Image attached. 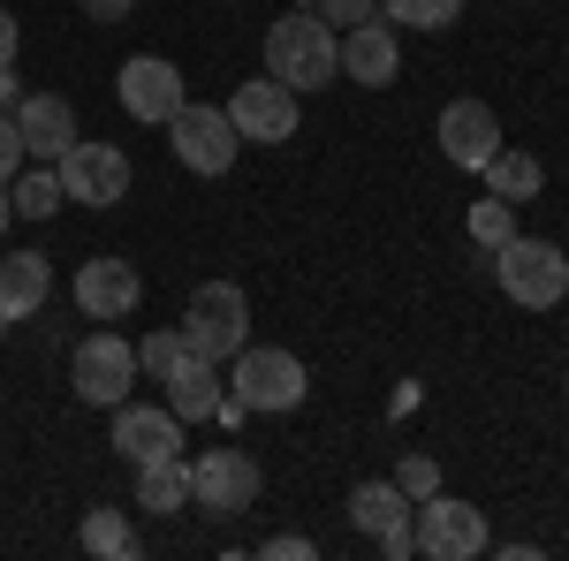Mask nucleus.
<instances>
[{
	"mask_svg": "<svg viewBox=\"0 0 569 561\" xmlns=\"http://www.w3.org/2000/svg\"><path fill=\"white\" fill-rule=\"evenodd\" d=\"M266 77H281L289 91H319L342 77V31L319 8H289L281 23H266Z\"/></svg>",
	"mask_w": 569,
	"mask_h": 561,
	"instance_id": "nucleus-1",
	"label": "nucleus"
},
{
	"mask_svg": "<svg viewBox=\"0 0 569 561\" xmlns=\"http://www.w3.org/2000/svg\"><path fill=\"white\" fill-rule=\"evenodd\" d=\"M228 364H236V372H228V394H236L251 418H289V410H305L311 372H305V357H297V349L243 342Z\"/></svg>",
	"mask_w": 569,
	"mask_h": 561,
	"instance_id": "nucleus-2",
	"label": "nucleus"
},
{
	"mask_svg": "<svg viewBox=\"0 0 569 561\" xmlns=\"http://www.w3.org/2000/svg\"><path fill=\"white\" fill-rule=\"evenodd\" d=\"M493 281H501V297L525 303V311H555L569 297V251L562 243H539V236H509L493 251Z\"/></svg>",
	"mask_w": 569,
	"mask_h": 561,
	"instance_id": "nucleus-3",
	"label": "nucleus"
},
{
	"mask_svg": "<svg viewBox=\"0 0 569 561\" xmlns=\"http://www.w3.org/2000/svg\"><path fill=\"white\" fill-rule=\"evenodd\" d=\"M243 342H251V297L236 281H198L190 289V311H182V349L228 364Z\"/></svg>",
	"mask_w": 569,
	"mask_h": 561,
	"instance_id": "nucleus-4",
	"label": "nucleus"
},
{
	"mask_svg": "<svg viewBox=\"0 0 569 561\" xmlns=\"http://www.w3.org/2000/svg\"><path fill=\"white\" fill-rule=\"evenodd\" d=\"M410 539H418L426 561H479L486 547H493L486 509L479 501H456V493H426V501L410 509Z\"/></svg>",
	"mask_w": 569,
	"mask_h": 561,
	"instance_id": "nucleus-5",
	"label": "nucleus"
},
{
	"mask_svg": "<svg viewBox=\"0 0 569 561\" xmlns=\"http://www.w3.org/2000/svg\"><path fill=\"white\" fill-rule=\"evenodd\" d=\"M168 152H176L190 174H228L236 168V152H243V137H236V122H228V107H198V99H182L176 122H168Z\"/></svg>",
	"mask_w": 569,
	"mask_h": 561,
	"instance_id": "nucleus-6",
	"label": "nucleus"
},
{
	"mask_svg": "<svg viewBox=\"0 0 569 561\" xmlns=\"http://www.w3.org/2000/svg\"><path fill=\"white\" fill-rule=\"evenodd\" d=\"M259 455L251 448H206L198 463H190V501L206 509V517H243L251 501H259Z\"/></svg>",
	"mask_w": 569,
	"mask_h": 561,
	"instance_id": "nucleus-7",
	"label": "nucleus"
},
{
	"mask_svg": "<svg viewBox=\"0 0 569 561\" xmlns=\"http://www.w3.org/2000/svg\"><path fill=\"white\" fill-rule=\"evenodd\" d=\"M69 388H77V402H91V410L130 402V388H137V349L122 342V334H84V342H77V357H69Z\"/></svg>",
	"mask_w": 569,
	"mask_h": 561,
	"instance_id": "nucleus-8",
	"label": "nucleus"
},
{
	"mask_svg": "<svg viewBox=\"0 0 569 561\" xmlns=\"http://www.w3.org/2000/svg\"><path fill=\"white\" fill-rule=\"evenodd\" d=\"M228 122H236L243 144H289L297 122H305V107H297V91L281 77H251V84L228 91Z\"/></svg>",
	"mask_w": 569,
	"mask_h": 561,
	"instance_id": "nucleus-9",
	"label": "nucleus"
},
{
	"mask_svg": "<svg viewBox=\"0 0 569 561\" xmlns=\"http://www.w3.org/2000/svg\"><path fill=\"white\" fill-rule=\"evenodd\" d=\"M114 99H122V114H130V122L168 130V122H176V107L190 99V91H182V69H176V61H160V53H130V61H122V77H114Z\"/></svg>",
	"mask_w": 569,
	"mask_h": 561,
	"instance_id": "nucleus-10",
	"label": "nucleus"
},
{
	"mask_svg": "<svg viewBox=\"0 0 569 561\" xmlns=\"http://www.w3.org/2000/svg\"><path fill=\"white\" fill-rule=\"evenodd\" d=\"M61 198H69V206H122V198H130V152L77 137V144L61 152Z\"/></svg>",
	"mask_w": 569,
	"mask_h": 561,
	"instance_id": "nucleus-11",
	"label": "nucleus"
},
{
	"mask_svg": "<svg viewBox=\"0 0 569 561\" xmlns=\"http://www.w3.org/2000/svg\"><path fill=\"white\" fill-rule=\"evenodd\" d=\"M8 122L23 137V160H39V168H61V152L77 144V107L61 91H23Z\"/></svg>",
	"mask_w": 569,
	"mask_h": 561,
	"instance_id": "nucleus-12",
	"label": "nucleus"
},
{
	"mask_svg": "<svg viewBox=\"0 0 569 561\" xmlns=\"http://www.w3.org/2000/svg\"><path fill=\"white\" fill-rule=\"evenodd\" d=\"M137 303H144V273L130 259H84L77 266V311L84 319L114 327V319H130Z\"/></svg>",
	"mask_w": 569,
	"mask_h": 561,
	"instance_id": "nucleus-13",
	"label": "nucleus"
},
{
	"mask_svg": "<svg viewBox=\"0 0 569 561\" xmlns=\"http://www.w3.org/2000/svg\"><path fill=\"white\" fill-rule=\"evenodd\" d=\"M433 137H440V152H448L456 168L479 174L486 160L501 152V114H493L486 99H448V107H440V130H433Z\"/></svg>",
	"mask_w": 569,
	"mask_h": 561,
	"instance_id": "nucleus-14",
	"label": "nucleus"
},
{
	"mask_svg": "<svg viewBox=\"0 0 569 561\" xmlns=\"http://www.w3.org/2000/svg\"><path fill=\"white\" fill-rule=\"evenodd\" d=\"M114 448L130 463H168V455H182V418L152 410V402H114Z\"/></svg>",
	"mask_w": 569,
	"mask_h": 561,
	"instance_id": "nucleus-15",
	"label": "nucleus"
},
{
	"mask_svg": "<svg viewBox=\"0 0 569 561\" xmlns=\"http://www.w3.org/2000/svg\"><path fill=\"white\" fill-rule=\"evenodd\" d=\"M395 69H402V46H395L388 16H372V23H350V31H342V77H350V84L388 91Z\"/></svg>",
	"mask_w": 569,
	"mask_h": 561,
	"instance_id": "nucleus-16",
	"label": "nucleus"
},
{
	"mask_svg": "<svg viewBox=\"0 0 569 561\" xmlns=\"http://www.w3.org/2000/svg\"><path fill=\"white\" fill-rule=\"evenodd\" d=\"M160 388H168V410H176L182 425H206V418L220 410V388H228V380H220V364H213V357L182 349L176 364L160 372Z\"/></svg>",
	"mask_w": 569,
	"mask_h": 561,
	"instance_id": "nucleus-17",
	"label": "nucleus"
},
{
	"mask_svg": "<svg viewBox=\"0 0 569 561\" xmlns=\"http://www.w3.org/2000/svg\"><path fill=\"white\" fill-rule=\"evenodd\" d=\"M53 297V259L46 251H0V311L8 319H31Z\"/></svg>",
	"mask_w": 569,
	"mask_h": 561,
	"instance_id": "nucleus-18",
	"label": "nucleus"
},
{
	"mask_svg": "<svg viewBox=\"0 0 569 561\" xmlns=\"http://www.w3.org/2000/svg\"><path fill=\"white\" fill-rule=\"evenodd\" d=\"M410 509H418V501H410L395 478H388V485H357V493H350V523L365 531V539H380V531H402V523H410Z\"/></svg>",
	"mask_w": 569,
	"mask_h": 561,
	"instance_id": "nucleus-19",
	"label": "nucleus"
},
{
	"mask_svg": "<svg viewBox=\"0 0 569 561\" xmlns=\"http://www.w3.org/2000/svg\"><path fill=\"white\" fill-rule=\"evenodd\" d=\"M182 501H190V463H182V455H168V463H137V509L182 517Z\"/></svg>",
	"mask_w": 569,
	"mask_h": 561,
	"instance_id": "nucleus-20",
	"label": "nucleus"
},
{
	"mask_svg": "<svg viewBox=\"0 0 569 561\" xmlns=\"http://www.w3.org/2000/svg\"><path fill=\"white\" fill-rule=\"evenodd\" d=\"M479 174H486V190H493V198H509V206H531V198L547 190V168H539L531 152H509V144H501Z\"/></svg>",
	"mask_w": 569,
	"mask_h": 561,
	"instance_id": "nucleus-21",
	"label": "nucleus"
},
{
	"mask_svg": "<svg viewBox=\"0 0 569 561\" xmlns=\"http://www.w3.org/2000/svg\"><path fill=\"white\" fill-rule=\"evenodd\" d=\"M84 554H99V561H137L144 554V539H137V523L122 517V509H84Z\"/></svg>",
	"mask_w": 569,
	"mask_h": 561,
	"instance_id": "nucleus-22",
	"label": "nucleus"
},
{
	"mask_svg": "<svg viewBox=\"0 0 569 561\" xmlns=\"http://www.w3.org/2000/svg\"><path fill=\"white\" fill-rule=\"evenodd\" d=\"M8 198H16V220H53L61 213V168H39L31 160V168L8 182Z\"/></svg>",
	"mask_w": 569,
	"mask_h": 561,
	"instance_id": "nucleus-23",
	"label": "nucleus"
},
{
	"mask_svg": "<svg viewBox=\"0 0 569 561\" xmlns=\"http://www.w3.org/2000/svg\"><path fill=\"white\" fill-rule=\"evenodd\" d=\"M509 236H517V206H509V198H493V190H486L479 206H471V243H479V251H501V243H509Z\"/></svg>",
	"mask_w": 569,
	"mask_h": 561,
	"instance_id": "nucleus-24",
	"label": "nucleus"
},
{
	"mask_svg": "<svg viewBox=\"0 0 569 561\" xmlns=\"http://www.w3.org/2000/svg\"><path fill=\"white\" fill-rule=\"evenodd\" d=\"M388 23H410V31H448L463 16V0H380Z\"/></svg>",
	"mask_w": 569,
	"mask_h": 561,
	"instance_id": "nucleus-25",
	"label": "nucleus"
},
{
	"mask_svg": "<svg viewBox=\"0 0 569 561\" xmlns=\"http://www.w3.org/2000/svg\"><path fill=\"white\" fill-rule=\"evenodd\" d=\"M395 485H402L410 501H426V493H440V463L418 448V455H402V463H395Z\"/></svg>",
	"mask_w": 569,
	"mask_h": 561,
	"instance_id": "nucleus-26",
	"label": "nucleus"
},
{
	"mask_svg": "<svg viewBox=\"0 0 569 561\" xmlns=\"http://www.w3.org/2000/svg\"><path fill=\"white\" fill-rule=\"evenodd\" d=\"M176 357H182V327H160V334H144V349H137V372H152V380H160Z\"/></svg>",
	"mask_w": 569,
	"mask_h": 561,
	"instance_id": "nucleus-27",
	"label": "nucleus"
},
{
	"mask_svg": "<svg viewBox=\"0 0 569 561\" xmlns=\"http://www.w3.org/2000/svg\"><path fill=\"white\" fill-rule=\"evenodd\" d=\"M319 16H327L335 31H350V23H372V16H380V0H319Z\"/></svg>",
	"mask_w": 569,
	"mask_h": 561,
	"instance_id": "nucleus-28",
	"label": "nucleus"
},
{
	"mask_svg": "<svg viewBox=\"0 0 569 561\" xmlns=\"http://www.w3.org/2000/svg\"><path fill=\"white\" fill-rule=\"evenodd\" d=\"M23 168H31V160H23V137H16V122L0 114V182H16Z\"/></svg>",
	"mask_w": 569,
	"mask_h": 561,
	"instance_id": "nucleus-29",
	"label": "nucleus"
},
{
	"mask_svg": "<svg viewBox=\"0 0 569 561\" xmlns=\"http://www.w3.org/2000/svg\"><path fill=\"white\" fill-rule=\"evenodd\" d=\"M259 554H266V561H311V554H319V547H311L305 531H281V539H266Z\"/></svg>",
	"mask_w": 569,
	"mask_h": 561,
	"instance_id": "nucleus-30",
	"label": "nucleus"
},
{
	"mask_svg": "<svg viewBox=\"0 0 569 561\" xmlns=\"http://www.w3.org/2000/svg\"><path fill=\"white\" fill-rule=\"evenodd\" d=\"M77 8H84L91 23H122V16H130L137 0H77Z\"/></svg>",
	"mask_w": 569,
	"mask_h": 561,
	"instance_id": "nucleus-31",
	"label": "nucleus"
},
{
	"mask_svg": "<svg viewBox=\"0 0 569 561\" xmlns=\"http://www.w3.org/2000/svg\"><path fill=\"white\" fill-rule=\"evenodd\" d=\"M380 554H388V561H410V554H418V539H410V523H402V531H380Z\"/></svg>",
	"mask_w": 569,
	"mask_h": 561,
	"instance_id": "nucleus-32",
	"label": "nucleus"
},
{
	"mask_svg": "<svg viewBox=\"0 0 569 561\" xmlns=\"http://www.w3.org/2000/svg\"><path fill=\"white\" fill-rule=\"evenodd\" d=\"M16 46H23V23H16V16H8V8H0V69H8V61H16Z\"/></svg>",
	"mask_w": 569,
	"mask_h": 561,
	"instance_id": "nucleus-33",
	"label": "nucleus"
},
{
	"mask_svg": "<svg viewBox=\"0 0 569 561\" xmlns=\"http://www.w3.org/2000/svg\"><path fill=\"white\" fill-rule=\"evenodd\" d=\"M16 99H23V84H16V61L0 69V114H16Z\"/></svg>",
	"mask_w": 569,
	"mask_h": 561,
	"instance_id": "nucleus-34",
	"label": "nucleus"
},
{
	"mask_svg": "<svg viewBox=\"0 0 569 561\" xmlns=\"http://www.w3.org/2000/svg\"><path fill=\"white\" fill-rule=\"evenodd\" d=\"M8 220H16V198H8V182H0V236H8Z\"/></svg>",
	"mask_w": 569,
	"mask_h": 561,
	"instance_id": "nucleus-35",
	"label": "nucleus"
},
{
	"mask_svg": "<svg viewBox=\"0 0 569 561\" xmlns=\"http://www.w3.org/2000/svg\"><path fill=\"white\" fill-rule=\"evenodd\" d=\"M0 334H8V311H0Z\"/></svg>",
	"mask_w": 569,
	"mask_h": 561,
	"instance_id": "nucleus-36",
	"label": "nucleus"
}]
</instances>
